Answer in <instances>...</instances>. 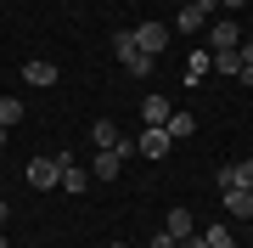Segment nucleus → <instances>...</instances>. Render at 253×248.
I'll return each mask as SVG.
<instances>
[{
    "mask_svg": "<svg viewBox=\"0 0 253 248\" xmlns=\"http://www.w3.org/2000/svg\"><path fill=\"white\" fill-rule=\"evenodd\" d=\"M129 158H135V141L124 136V141H118V147H101L90 169H96V181H118V175H124V164H129Z\"/></svg>",
    "mask_w": 253,
    "mask_h": 248,
    "instance_id": "obj_1",
    "label": "nucleus"
},
{
    "mask_svg": "<svg viewBox=\"0 0 253 248\" xmlns=\"http://www.w3.org/2000/svg\"><path fill=\"white\" fill-rule=\"evenodd\" d=\"M28 186L34 192H51V186H62V158H28Z\"/></svg>",
    "mask_w": 253,
    "mask_h": 248,
    "instance_id": "obj_2",
    "label": "nucleus"
},
{
    "mask_svg": "<svg viewBox=\"0 0 253 248\" xmlns=\"http://www.w3.org/2000/svg\"><path fill=\"white\" fill-rule=\"evenodd\" d=\"M242 40H248V28H242V23H231V17L208 23V51H236Z\"/></svg>",
    "mask_w": 253,
    "mask_h": 248,
    "instance_id": "obj_3",
    "label": "nucleus"
},
{
    "mask_svg": "<svg viewBox=\"0 0 253 248\" xmlns=\"http://www.w3.org/2000/svg\"><path fill=\"white\" fill-rule=\"evenodd\" d=\"M214 6H219V0H186V6H180V23H174V34H197V28H208Z\"/></svg>",
    "mask_w": 253,
    "mask_h": 248,
    "instance_id": "obj_4",
    "label": "nucleus"
},
{
    "mask_svg": "<svg viewBox=\"0 0 253 248\" xmlns=\"http://www.w3.org/2000/svg\"><path fill=\"white\" fill-rule=\"evenodd\" d=\"M56 79H62V74H56L51 56H34V62H23V85H34V91H51Z\"/></svg>",
    "mask_w": 253,
    "mask_h": 248,
    "instance_id": "obj_5",
    "label": "nucleus"
},
{
    "mask_svg": "<svg viewBox=\"0 0 253 248\" xmlns=\"http://www.w3.org/2000/svg\"><path fill=\"white\" fill-rule=\"evenodd\" d=\"M169 147H174V141H169V130H163V124H146L141 136H135V152H141V158H163Z\"/></svg>",
    "mask_w": 253,
    "mask_h": 248,
    "instance_id": "obj_6",
    "label": "nucleus"
},
{
    "mask_svg": "<svg viewBox=\"0 0 253 248\" xmlns=\"http://www.w3.org/2000/svg\"><path fill=\"white\" fill-rule=\"evenodd\" d=\"M169 34H174V28H163V23H141V28H135V46H141L146 56H158L163 46H169Z\"/></svg>",
    "mask_w": 253,
    "mask_h": 248,
    "instance_id": "obj_7",
    "label": "nucleus"
},
{
    "mask_svg": "<svg viewBox=\"0 0 253 248\" xmlns=\"http://www.w3.org/2000/svg\"><path fill=\"white\" fill-rule=\"evenodd\" d=\"M231 186H248V192H253V158H242V164H225V169H219V192H231Z\"/></svg>",
    "mask_w": 253,
    "mask_h": 248,
    "instance_id": "obj_8",
    "label": "nucleus"
},
{
    "mask_svg": "<svg viewBox=\"0 0 253 248\" xmlns=\"http://www.w3.org/2000/svg\"><path fill=\"white\" fill-rule=\"evenodd\" d=\"M219 198H225V214L253 220V192H248V186H231V192H219Z\"/></svg>",
    "mask_w": 253,
    "mask_h": 248,
    "instance_id": "obj_9",
    "label": "nucleus"
},
{
    "mask_svg": "<svg viewBox=\"0 0 253 248\" xmlns=\"http://www.w3.org/2000/svg\"><path fill=\"white\" fill-rule=\"evenodd\" d=\"M163 130H169V141H186V136H197V119H191L186 107H174L169 119H163Z\"/></svg>",
    "mask_w": 253,
    "mask_h": 248,
    "instance_id": "obj_10",
    "label": "nucleus"
},
{
    "mask_svg": "<svg viewBox=\"0 0 253 248\" xmlns=\"http://www.w3.org/2000/svg\"><path fill=\"white\" fill-rule=\"evenodd\" d=\"M208 74H214V51H191V62H186V85H203Z\"/></svg>",
    "mask_w": 253,
    "mask_h": 248,
    "instance_id": "obj_11",
    "label": "nucleus"
},
{
    "mask_svg": "<svg viewBox=\"0 0 253 248\" xmlns=\"http://www.w3.org/2000/svg\"><path fill=\"white\" fill-rule=\"evenodd\" d=\"M163 231H169L174 243H180V237H191V231H197V220H191V209H169V220H163Z\"/></svg>",
    "mask_w": 253,
    "mask_h": 248,
    "instance_id": "obj_12",
    "label": "nucleus"
},
{
    "mask_svg": "<svg viewBox=\"0 0 253 248\" xmlns=\"http://www.w3.org/2000/svg\"><path fill=\"white\" fill-rule=\"evenodd\" d=\"M113 56H118V62H135V56H141V46H135V28H124V34H113Z\"/></svg>",
    "mask_w": 253,
    "mask_h": 248,
    "instance_id": "obj_13",
    "label": "nucleus"
},
{
    "mask_svg": "<svg viewBox=\"0 0 253 248\" xmlns=\"http://www.w3.org/2000/svg\"><path fill=\"white\" fill-rule=\"evenodd\" d=\"M169 113H174V107H169V96H146V101H141V124H163Z\"/></svg>",
    "mask_w": 253,
    "mask_h": 248,
    "instance_id": "obj_14",
    "label": "nucleus"
},
{
    "mask_svg": "<svg viewBox=\"0 0 253 248\" xmlns=\"http://www.w3.org/2000/svg\"><path fill=\"white\" fill-rule=\"evenodd\" d=\"M214 74L219 79H242V56L236 51H214Z\"/></svg>",
    "mask_w": 253,
    "mask_h": 248,
    "instance_id": "obj_15",
    "label": "nucleus"
},
{
    "mask_svg": "<svg viewBox=\"0 0 253 248\" xmlns=\"http://www.w3.org/2000/svg\"><path fill=\"white\" fill-rule=\"evenodd\" d=\"M203 243H208V248H236V237H231L225 220H219V226H203Z\"/></svg>",
    "mask_w": 253,
    "mask_h": 248,
    "instance_id": "obj_16",
    "label": "nucleus"
},
{
    "mask_svg": "<svg viewBox=\"0 0 253 248\" xmlns=\"http://www.w3.org/2000/svg\"><path fill=\"white\" fill-rule=\"evenodd\" d=\"M90 136H96V147H118V141H124V136H118V124H107V119L90 124Z\"/></svg>",
    "mask_w": 253,
    "mask_h": 248,
    "instance_id": "obj_17",
    "label": "nucleus"
},
{
    "mask_svg": "<svg viewBox=\"0 0 253 248\" xmlns=\"http://www.w3.org/2000/svg\"><path fill=\"white\" fill-rule=\"evenodd\" d=\"M17 119H23V101H17V96H0V124L11 130V124H17Z\"/></svg>",
    "mask_w": 253,
    "mask_h": 248,
    "instance_id": "obj_18",
    "label": "nucleus"
},
{
    "mask_svg": "<svg viewBox=\"0 0 253 248\" xmlns=\"http://www.w3.org/2000/svg\"><path fill=\"white\" fill-rule=\"evenodd\" d=\"M146 248H174V237H169V231H152V243H146Z\"/></svg>",
    "mask_w": 253,
    "mask_h": 248,
    "instance_id": "obj_19",
    "label": "nucleus"
},
{
    "mask_svg": "<svg viewBox=\"0 0 253 248\" xmlns=\"http://www.w3.org/2000/svg\"><path fill=\"white\" fill-rule=\"evenodd\" d=\"M174 248H208V243H203V231H191V237H180Z\"/></svg>",
    "mask_w": 253,
    "mask_h": 248,
    "instance_id": "obj_20",
    "label": "nucleus"
},
{
    "mask_svg": "<svg viewBox=\"0 0 253 248\" xmlns=\"http://www.w3.org/2000/svg\"><path fill=\"white\" fill-rule=\"evenodd\" d=\"M6 214H11V209H6V198H0V226H6Z\"/></svg>",
    "mask_w": 253,
    "mask_h": 248,
    "instance_id": "obj_21",
    "label": "nucleus"
},
{
    "mask_svg": "<svg viewBox=\"0 0 253 248\" xmlns=\"http://www.w3.org/2000/svg\"><path fill=\"white\" fill-rule=\"evenodd\" d=\"M236 6H248V0H225V11H236Z\"/></svg>",
    "mask_w": 253,
    "mask_h": 248,
    "instance_id": "obj_22",
    "label": "nucleus"
},
{
    "mask_svg": "<svg viewBox=\"0 0 253 248\" xmlns=\"http://www.w3.org/2000/svg\"><path fill=\"white\" fill-rule=\"evenodd\" d=\"M0 147H6V124H0Z\"/></svg>",
    "mask_w": 253,
    "mask_h": 248,
    "instance_id": "obj_23",
    "label": "nucleus"
},
{
    "mask_svg": "<svg viewBox=\"0 0 253 248\" xmlns=\"http://www.w3.org/2000/svg\"><path fill=\"white\" fill-rule=\"evenodd\" d=\"M0 248H6V226H0Z\"/></svg>",
    "mask_w": 253,
    "mask_h": 248,
    "instance_id": "obj_24",
    "label": "nucleus"
},
{
    "mask_svg": "<svg viewBox=\"0 0 253 248\" xmlns=\"http://www.w3.org/2000/svg\"><path fill=\"white\" fill-rule=\"evenodd\" d=\"M107 248H129V243H107Z\"/></svg>",
    "mask_w": 253,
    "mask_h": 248,
    "instance_id": "obj_25",
    "label": "nucleus"
}]
</instances>
